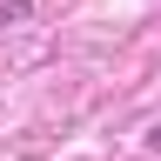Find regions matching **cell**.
Returning a JSON list of instances; mask_svg holds the SVG:
<instances>
[{"label":"cell","instance_id":"6da1fadb","mask_svg":"<svg viewBox=\"0 0 161 161\" xmlns=\"http://www.w3.org/2000/svg\"><path fill=\"white\" fill-rule=\"evenodd\" d=\"M34 7H27V0H7V7H0V27H7V20H27Z\"/></svg>","mask_w":161,"mask_h":161}]
</instances>
